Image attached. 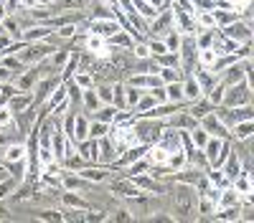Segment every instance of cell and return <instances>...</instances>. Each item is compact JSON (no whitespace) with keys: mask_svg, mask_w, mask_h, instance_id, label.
<instances>
[{"mask_svg":"<svg viewBox=\"0 0 254 223\" xmlns=\"http://www.w3.org/2000/svg\"><path fill=\"white\" fill-rule=\"evenodd\" d=\"M188 134H190V142H193V145L201 150L203 145H206V139H208V132L198 125V127H193V130H188Z\"/></svg>","mask_w":254,"mask_h":223,"instance_id":"obj_40","label":"cell"},{"mask_svg":"<svg viewBox=\"0 0 254 223\" xmlns=\"http://www.w3.org/2000/svg\"><path fill=\"white\" fill-rule=\"evenodd\" d=\"M132 130L137 134V142H142V145H155V142L160 139V134H163V130H165V119L137 117Z\"/></svg>","mask_w":254,"mask_h":223,"instance_id":"obj_1","label":"cell"},{"mask_svg":"<svg viewBox=\"0 0 254 223\" xmlns=\"http://www.w3.org/2000/svg\"><path fill=\"white\" fill-rule=\"evenodd\" d=\"M110 132V125L107 122H99V119H89V137L92 139H99Z\"/></svg>","mask_w":254,"mask_h":223,"instance_id":"obj_35","label":"cell"},{"mask_svg":"<svg viewBox=\"0 0 254 223\" xmlns=\"http://www.w3.org/2000/svg\"><path fill=\"white\" fill-rule=\"evenodd\" d=\"M203 173H206V178H208V185H211V188L224 190V188H229V185H231V180L221 173V168H206Z\"/></svg>","mask_w":254,"mask_h":223,"instance_id":"obj_20","label":"cell"},{"mask_svg":"<svg viewBox=\"0 0 254 223\" xmlns=\"http://www.w3.org/2000/svg\"><path fill=\"white\" fill-rule=\"evenodd\" d=\"M163 44H165V48L168 51H176L178 53V46H181V33L176 31V28H171L165 36H163Z\"/></svg>","mask_w":254,"mask_h":223,"instance_id":"obj_36","label":"cell"},{"mask_svg":"<svg viewBox=\"0 0 254 223\" xmlns=\"http://www.w3.org/2000/svg\"><path fill=\"white\" fill-rule=\"evenodd\" d=\"M61 165H64V170H69V173H79V170H84V168H87V162H84L79 155H71V157H66V160H64Z\"/></svg>","mask_w":254,"mask_h":223,"instance_id":"obj_38","label":"cell"},{"mask_svg":"<svg viewBox=\"0 0 254 223\" xmlns=\"http://www.w3.org/2000/svg\"><path fill=\"white\" fill-rule=\"evenodd\" d=\"M158 76H160V81L163 84H171V81H183V71L181 69H171V66H160V71H158Z\"/></svg>","mask_w":254,"mask_h":223,"instance_id":"obj_32","label":"cell"},{"mask_svg":"<svg viewBox=\"0 0 254 223\" xmlns=\"http://www.w3.org/2000/svg\"><path fill=\"white\" fill-rule=\"evenodd\" d=\"M38 79H41V71H38L36 66H33V69H31V66H26L20 74H15L10 81L18 87V91H31V89L38 84Z\"/></svg>","mask_w":254,"mask_h":223,"instance_id":"obj_8","label":"cell"},{"mask_svg":"<svg viewBox=\"0 0 254 223\" xmlns=\"http://www.w3.org/2000/svg\"><path fill=\"white\" fill-rule=\"evenodd\" d=\"M38 221H61V211H56V208H44V211H41L38 216H36Z\"/></svg>","mask_w":254,"mask_h":223,"instance_id":"obj_45","label":"cell"},{"mask_svg":"<svg viewBox=\"0 0 254 223\" xmlns=\"http://www.w3.org/2000/svg\"><path fill=\"white\" fill-rule=\"evenodd\" d=\"M102 5H107V8H117V0H99Z\"/></svg>","mask_w":254,"mask_h":223,"instance_id":"obj_50","label":"cell"},{"mask_svg":"<svg viewBox=\"0 0 254 223\" xmlns=\"http://www.w3.org/2000/svg\"><path fill=\"white\" fill-rule=\"evenodd\" d=\"M147 48H150V56H160V53H165V51H168V48H165V44H163V38H155V36L147 38Z\"/></svg>","mask_w":254,"mask_h":223,"instance_id":"obj_43","label":"cell"},{"mask_svg":"<svg viewBox=\"0 0 254 223\" xmlns=\"http://www.w3.org/2000/svg\"><path fill=\"white\" fill-rule=\"evenodd\" d=\"M8 109L13 112V114H18V112H23V109H28V107H36L33 104V94L31 91H18V94H13L8 101Z\"/></svg>","mask_w":254,"mask_h":223,"instance_id":"obj_12","label":"cell"},{"mask_svg":"<svg viewBox=\"0 0 254 223\" xmlns=\"http://www.w3.org/2000/svg\"><path fill=\"white\" fill-rule=\"evenodd\" d=\"M54 33H56V38H61V41L74 38V36H76V23H64V26H59Z\"/></svg>","mask_w":254,"mask_h":223,"instance_id":"obj_42","label":"cell"},{"mask_svg":"<svg viewBox=\"0 0 254 223\" xmlns=\"http://www.w3.org/2000/svg\"><path fill=\"white\" fill-rule=\"evenodd\" d=\"M13 44V38H10V33H0V51L5 53V48Z\"/></svg>","mask_w":254,"mask_h":223,"instance_id":"obj_47","label":"cell"},{"mask_svg":"<svg viewBox=\"0 0 254 223\" xmlns=\"http://www.w3.org/2000/svg\"><path fill=\"white\" fill-rule=\"evenodd\" d=\"M142 91H145V89H137V87L125 84V104H127V109H135V104H137V99L142 96Z\"/></svg>","mask_w":254,"mask_h":223,"instance_id":"obj_33","label":"cell"},{"mask_svg":"<svg viewBox=\"0 0 254 223\" xmlns=\"http://www.w3.org/2000/svg\"><path fill=\"white\" fill-rule=\"evenodd\" d=\"M163 87H165L168 101H178V104H186V99H183V81H171V84H163Z\"/></svg>","mask_w":254,"mask_h":223,"instance_id":"obj_26","label":"cell"},{"mask_svg":"<svg viewBox=\"0 0 254 223\" xmlns=\"http://www.w3.org/2000/svg\"><path fill=\"white\" fill-rule=\"evenodd\" d=\"M56 0H36V5H54Z\"/></svg>","mask_w":254,"mask_h":223,"instance_id":"obj_52","label":"cell"},{"mask_svg":"<svg viewBox=\"0 0 254 223\" xmlns=\"http://www.w3.org/2000/svg\"><path fill=\"white\" fill-rule=\"evenodd\" d=\"M214 13V23H216V28H224V26H229L231 20H237L239 18V13L231 8V10H211Z\"/></svg>","mask_w":254,"mask_h":223,"instance_id":"obj_30","label":"cell"},{"mask_svg":"<svg viewBox=\"0 0 254 223\" xmlns=\"http://www.w3.org/2000/svg\"><path fill=\"white\" fill-rule=\"evenodd\" d=\"M20 5H23V8H33L36 0H20Z\"/></svg>","mask_w":254,"mask_h":223,"instance_id":"obj_51","label":"cell"},{"mask_svg":"<svg viewBox=\"0 0 254 223\" xmlns=\"http://www.w3.org/2000/svg\"><path fill=\"white\" fill-rule=\"evenodd\" d=\"M198 125H201V127H203V130H206V132H208L211 137H221V139H231V137H229V127H226L224 122H221V119H219V117L214 114V109H211L208 114H203V117L198 119Z\"/></svg>","mask_w":254,"mask_h":223,"instance_id":"obj_7","label":"cell"},{"mask_svg":"<svg viewBox=\"0 0 254 223\" xmlns=\"http://www.w3.org/2000/svg\"><path fill=\"white\" fill-rule=\"evenodd\" d=\"M10 79H13V74H10L3 64H0V84H5V81H10Z\"/></svg>","mask_w":254,"mask_h":223,"instance_id":"obj_48","label":"cell"},{"mask_svg":"<svg viewBox=\"0 0 254 223\" xmlns=\"http://www.w3.org/2000/svg\"><path fill=\"white\" fill-rule=\"evenodd\" d=\"M61 185H64V190H74V193H81L84 188H87L89 185V182L87 180H84L79 173H69V170H64L61 173Z\"/></svg>","mask_w":254,"mask_h":223,"instance_id":"obj_14","label":"cell"},{"mask_svg":"<svg viewBox=\"0 0 254 223\" xmlns=\"http://www.w3.org/2000/svg\"><path fill=\"white\" fill-rule=\"evenodd\" d=\"M97 147H99V165H112L117 160V150H115V142L104 134L97 139Z\"/></svg>","mask_w":254,"mask_h":223,"instance_id":"obj_10","label":"cell"},{"mask_svg":"<svg viewBox=\"0 0 254 223\" xmlns=\"http://www.w3.org/2000/svg\"><path fill=\"white\" fill-rule=\"evenodd\" d=\"M76 155L87 162V165H99V147H97V139L87 137L76 142Z\"/></svg>","mask_w":254,"mask_h":223,"instance_id":"obj_9","label":"cell"},{"mask_svg":"<svg viewBox=\"0 0 254 223\" xmlns=\"http://www.w3.org/2000/svg\"><path fill=\"white\" fill-rule=\"evenodd\" d=\"M252 134H254V119H242V122H237V125L229 127V137L234 142L252 139Z\"/></svg>","mask_w":254,"mask_h":223,"instance_id":"obj_11","label":"cell"},{"mask_svg":"<svg viewBox=\"0 0 254 223\" xmlns=\"http://www.w3.org/2000/svg\"><path fill=\"white\" fill-rule=\"evenodd\" d=\"M115 112H117V107H112V104H102L97 112H92L89 117L92 119H99V122H107V125H110V122H112V117H115Z\"/></svg>","mask_w":254,"mask_h":223,"instance_id":"obj_34","label":"cell"},{"mask_svg":"<svg viewBox=\"0 0 254 223\" xmlns=\"http://www.w3.org/2000/svg\"><path fill=\"white\" fill-rule=\"evenodd\" d=\"M242 104H252V87L247 81H237V84L226 87L221 107H242Z\"/></svg>","mask_w":254,"mask_h":223,"instance_id":"obj_4","label":"cell"},{"mask_svg":"<svg viewBox=\"0 0 254 223\" xmlns=\"http://www.w3.org/2000/svg\"><path fill=\"white\" fill-rule=\"evenodd\" d=\"M112 221H135V216H132L130 211H117V213L112 216Z\"/></svg>","mask_w":254,"mask_h":223,"instance_id":"obj_46","label":"cell"},{"mask_svg":"<svg viewBox=\"0 0 254 223\" xmlns=\"http://www.w3.org/2000/svg\"><path fill=\"white\" fill-rule=\"evenodd\" d=\"M158 142H160V145H163L168 152H176V150H181V130H171V127H165Z\"/></svg>","mask_w":254,"mask_h":223,"instance_id":"obj_19","label":"cell"},{"mask_svg":"<svg viewBox=\"0 0 254 223\" xmlns=\"http://www.w3.org/2000/svg\"><path fill=\"white\" fill-rule=\"evenodd\" d=\"M3 15H5V3L0 0V18H3Z\"/></svg>","mask_w":254,"mask_h":223,"instance_id":"obj_53","label":"cell"},{"mask_svg":"<svg viewBox=\"0 0 254 223\" xmlns=\"http://www.w3.org/2000/svg\"><path fill=\"white\" fill-rule=\"evenodd\" d=\"M171 28H173V15H171V10H165V8H163L153 20H147V38H150V36L163 38Z\"/></svg>","mask_w":254,"mask_h":223,"instance_id":"obj_6","label":"cell"},{"mask_svg":"<svg viewBox=\"0 0 254 223\" xmlns=\"http://www.w3.org/2000/svg\"><path fill=\"white\" fill-rule=\"evenodd\" d=\"M110 193H115V195H120V198H135V195H140V190L132 185V180H130V178L110 182Z\"/></svg>","mask_w":254,"mask_h":223,"instance_id":"obj_16","label":"cell"},{"mask_svg":"<svg viewBox=\"0 0 254 223\" xmlns=\"http://www.w3.org/2000/svg\"><path fill=\"white\" fill-rule=\"evenodd\" d=\"M242 170H244L242 155H239V152H229V155H226V160H224V165H221V173H224L229 180H234Z\"/></svg>","mask_w":254,"mask_h":223,"instance_id":"obj_13","label":"cell"},{"mask_svg":"<svg viewBox=\"0 0 254 223\" xmlns=\"http://www.w3.org/2000/svg\"><path fill=\"white\" fill-rule=\"evenodd\" d=\"M110 18H115V15H112V8L102 5V3H99V8L92 13V20H110Z\"/></svg>","mask_w":254,"mask_h":223,"instance_id":"obj_44","label":"cell"},{"mask_svg":"<svg viewBox=\"0 0 254 223\" xmlns=\"http://www.w3.org/2000/svg\"><path fill=\"white\" fill-rule=\"evenodd\" d=\"M71 81H74L79 89H92V87L97 84V79H94L92 71H87V69H79V71L71 76Z\"/></svg>","mask_w":254,"mask_h":223,"instance_id":"obj_27","label":"cell"},{"mask_svg":"<svg viewBox=\"0 0 254 223\" xmlns=\"http://www.w3.org/2000/svg\"><path fill=\"white\" fill-rule=\"evenodd\" d=\"M203 96V91H201V87H198V81L193 79V74H186L183 76V99L188 101H196V99H201Z\"/></svg>","mask_w":254,"mask_h":223,"instance_id":"obj_17","label":"cell"},{"mask_svg":"<svg viewBox=\"0 0 254 223\" xmlns=\"http://www.w3.org/2000/svg\"><path fill=\"white\" fill-rule=\"evenodd\" d=\"M79 175L87 180V182H104L107 180V168H94V165H87L84 170H79Z\"/></svg>","mask_w":254,"mask_h":223,"instance_id":"obj_25","label":"cell"},{"mask_svg":"<svg viewBox=\"0 0 254 223\" xmlns=\"http://www.w3.org/2000/svg\"><path fill=\"white\" fill-rule=\"evenodd\" d=\"M87 137H89V114H87V112H76L71 139H74V142H81V139H87Z\"/></svg>","mask_w":254,"mask_h":223,"instance_id":"obj_15","label":"cell"},{"mask_svg":"<svg viewBox=\"0 0 254 223\" xmlns=\"http://www.w3.org/2000/svg\"><path fill=\"white\" fill-rule=\"evenodd\" d=\"M132 8H135V10H137V15H140V18H145V20H153V18L160 13V10H155L150 3H147V0H132Z\"/></svg>","mask_w":254,"mask_h":223,"instance_id":"obj_31","label":"cell"},{"mask_svg":"<svg viewBox=\"0 0 254 223\" xmlns=\"http://www.w3.org/2000/svg\"><path fill=\"white\" fill-rule=\"evenodd\" d=\"M147 3H150L155 10H163V8H165V0H147Z\"/></svg>","mask_w":254,"mask_h":223,"instance_id":"obj_49","label":"cell"},{"mask_svg":"<svg viewBox=\"0 0 254 223\" xmlns=\"http://www.w3.org/2000/svg\"><path fill=\"white\" fill-rule=\"evenodd\" d=\"M61 203H64L66 208H79V211H87V208H92L89 203L84 200L79 193H74V190H64V193H61Z\"/></svg>","mask_w":254,"mask_h":223,"instance_id":"obj_23","label":"cell"},{"mask_svg":"<svg viewBox=\"0 0 254 223\" xmlns=\"http://www.w3.org/2000/svg\"><path fill=\"white\" fill-rule=\"evenodd\" d=\"M54 48H56V46L51 44V41L44 38V41H33V44H26L15 56L20 58V64H23V66H36L38 61L49 58V56L54 53Z\"/></svg>","mask_w":254,"mask_h":223,"instance_id":"obj_3","label":"cell"},{"mask_svg":"<svg viewBox=\"0 0 254 223\" xmlns=\"http://www.w3.org/2000/svg\"><path fill=\"white\" fill-rule=\"evenodd\" d=\"M15 130V119H13V112L8 109V104H0V130Z\"/></svg>","mask_w":254,"mask_h":223,"instance_id":"obj_39","label":"cell"},{"mask_svg":"<svg viewBox=\"0 0 254 223\" xmlns=\"http://www.w3.org/2000/svg\"><path fill=\"white\" fill-rule=\"evenodd\" d=\"M132 36L127 33V31H117L115 36H110L107 38V46L110 48H122V51H130V46H132Z\"/></svg>","mask_w":254,"mask_h":223,"instance_id":"obj_24","label":"cell"},{"mask_svg":"<svg viewBox=\"0 0 254 223\" xmlns=\"http://www.w3.org/2000/svg\"><path fill=\"white\" fill-rule=\"evenodd\" d=\"M28 150L26 145H20V142H8V145L3 147V157L5 162H18V160H26Z\"/></svg>","mask_w":254,"mask_h":223,"instance_id":"obj_21","label":"cell"},{"mask_svg":"<svg viewBox=\"0 0 254 223\" xmlns=\"http://www.w3.org/2000/svg\"><path fill=\"white\" fill-rule=\"evenodd\" d=\"M15 188H18V180L15 178H3V180H0V200H5Z\"/></svg>","mask_w":254,"mask_h":223,"instance_id":"obj_41","label":"cell"},{"mask_svg":"<svg viewBox=\"0 0 254 223\" xmlns=\"http://www.w3.org/2000/svg\"><path fill=\"white\" fill-rule=\"evenodd\" d=\"M79 101H81V107H84V112H87V114H92V112H97L102 107V101H99L94 87L92 89H81V99Z\"/></svg>","mask_w":254,"mask_h":223,"instance_id":"obj_22","label":"cell"},{"mask_svg":"<svg viewBox=\"0 0 254 223\" xmlns=\"http://www.w3.org/2000/svg\"><path fill=\"white\" fill-rule=\"evenodd\" d=\"M196 200H198V193L193 190V185L176 182V190H173V208H176V213H181V218H190V216L196 213Z\"/></svg>","mask_w":254,"mask_h":223,"instance_id":"obj_2","label":"cell"},{"mask_svg":"<svg viewBox=\"0 0 254 223\" xmlns=\"http://www.w3.org/2000/svg\"><path fill=\"white\" fill-rule=\"evenodd\" d=\"M165 165L171 168V173H176V170H181V168H186V165H188V157H186V152H183V150H176V152L168 155Z\"/></svg>","mask_w":254,"mask_h":223,"instance_id":"obj_29","label":"cell"},{"mask_svg":"<svg viewBox=\"0 0 254 223\" xmlns=\"http://www.w3.org/2000/svg\"><path fill=\"white\" fill-rule=\"evenodd\" d=\"M216 58H219V56H216L214 48H198V53H196V61H198L201 69H214Z\"/></svg>","mask_w":254,"mask_h":223,"instance_id":"obj_28","label":"cell"},{"mask_svg":"<svg viewBox=\"0 0 254 223\" xmlns=\"http://www.w3.org/2000/svg\"><path fill=\"white\" fill-rule=\"evenodd\" d=\"M193 18H196V26H198V28H216L214 13H211V10H198Z\"/></svg>","mask_w":254,"mask_h":223,"instance_id":"obj_37","label":"cell"},{"mask_svg":"<svg viewBox=\"0 0 254 223\" xmlns=\"http://www.w3.org/2000/svg\"><path fill=\"white\" fill-rule=\"evenodd\" d=\"M242 216V203H237V206H226V208H216L214 211V221H221V223H237Z\"/></svg>","mask_w":254,"mask_h":223,"instance_id":"obj_18","label":"cell"},{"mask_svg":"<svg viewBox=\"0 0 254 223\" xmlns=\"http://www.w3.org/2000/svg\"><path fill=\"white\" fill-rule=\"evenodd\" d=\"M219 31H221V36L237 41V44H252V23H249V20H244V18L231 20L229 26H224Z\"/></svg>","mask_w":254,"mask_h":223,"instance_id":"obj_5","label":"cell"}]
</instances>
